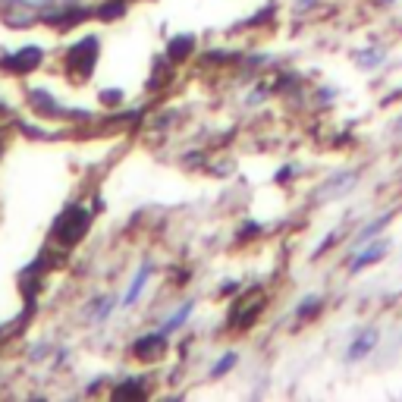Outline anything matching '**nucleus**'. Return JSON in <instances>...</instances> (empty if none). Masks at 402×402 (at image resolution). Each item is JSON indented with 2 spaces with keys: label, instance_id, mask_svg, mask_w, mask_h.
I'll return each instance as SVG.
<instances>
[{
  "label": "nucleus",
  "instance_id": "16",
  "mask_svg": "<svg viewBox=\"0 0 402 402\" xmlns=\"http://www.w3.org/2000/svg\"><path fill=\"white\" fill-rule=\"evenodd\" d=\"M380 60H383V54H371V57H358V63H362V67H374Z\"/></svg>",
  "mask_w": 402,
  "mask_h": 402
},
{
  "label": "nucleus",
  "instance_id": "2",
  "mask_svg": "<svg viewBox=\"0 0 402 402\" xmlns=\"http://www.w3.org/2000/svg\"><path fill=\"white\" fill-rule=\"evenodd\" d=\"M88 224H91L88 211L73 204V208H67L57 220H54V236H57L63 246H75V242L88 233Z\"/></svg>",
  "mask_w": 402,
  "mask_h": 402
},
{
  "label": "nucleus",
  "instance_id": "14",
  "mask_svg": "<svg viewBox=\"0 0 402 402\" xmlns=\"http://www.w3.org/2000/svg\"><path fill=\"white\" fill-rule=\"evenodd\" d=\"M387 220H390V214H383V217H380V220H374V224L368 226V230L362 233V236H358V239H371L374 233H380V230H383V224H387Z\"/></svg>",
  "mask_w": 402,
  "mask_h": 402
},
{
  "label": "nucleus",
  "instance_id": "5",
  "mask_svg": "<svg viewBox=\"0 0 402 402\" xmlns=\"http://www.w3.org/2000/svg\"><path fill=\"white\" fill-rule=\"evenodd\" d=\"M377 340H380V333H377V330H365V333H362V336L355 340V343L349 346V358H352V362H358V358H365L368 352H371L374 346H377Z\"/></svg>",
  "mask_w": 402,
  "mask_h": 402
},
{
  "label": "nucleus",
  "instance_id": "1",
  "mask_svg": "<svg viewBox=\"0 0 402 402\" xmlns=\"http://www.w3.org/2000/svg\"><path fill=\"white\" fill-rule=\"evenodd\" d=\"M95 63H97V38L95 35L82 38L79 45L69 47V54H67V73L73 75L75 82H85V79L91 75V69H95Z\"/></svg>",
  "mask_w": 402,
  "mask_h": 402
},
{
  "label": "nucleus",
  "instance_id": "8",
  "mask_svg": "<svg viewBox=\"0 0 402 402\" xmlns=\"http://www.w3.org/2000/svg\"><path fill=\"white\" fill-rule=\"evenodd\" d=\"M148 274H151V264H142V270H139V274H135L132 286H129L126 298H123V305H132L135 298H139V292H142V286H145V280H148Z\"/></svg>",
  "mask_w": 402,
  "mask_h": 402
},
{
  "label": "nucleus",
  "instance_id": "11",
  "mask_svg": "<svg viewBox=\"0 0 402 402\" xmlns=\"http://www.w3.org/2000/svg\"><path fill=\"white\" fill-rule=\"evenodd\" d=\"M189 314H192V302H186V305H182L176 314H173L170 320H167V324H164V333H173V330H176V327H182V324H186V318H189Z\"/></svg>",
  "mask_w": 402,
  "mask_h": 402
},
{
  "label": "nucleus",
  "instance_id": "13",
  "mask_svg": "<svg viewBox=\"0 0 402 402\" xmlns=\"http://www.w3.org/2000/svg\"><path fill=\"white\" fill-rule=\"evenodd\" d=\"M113 396H145V390L135 383V380H129V383H119L117 390H113Z\"/></svg>",
  "mask_w": 402,
  "mask_h": 402
},
{
  "label": "nucleus",
  "instance_id": "17",
  "mask_svg": "<svg viewBox=\"0 0 402 402\" xmlns=\"http://www.w3.org/2000/svg\"><path fill=\"white\" fill-rule=\"evenodd\" d=\"M119 97H123L119 91H104V95H101V101H104V104H117Z\"/></svg>",
  "mask_w": 402,
  "mask_h": 402
},
{
  "label": "nucleus",
  "instance_id": "4",
  "mask_svg": "<svg viewBox=\"0 0 402 402\" xmlns=\"http://www.w3.org/2000/svg\"><path fill=\"white\" fill-rule=\"evenodd\" d=\"M167 352V333L161 330V333H148L142 336V340H135L132 343V355L142 358V362H157V358Z\"/></svg>",
  "mask_w": 402,
  "mask_h": 402
},
{
  "label": "nucleus",
  "instance_id": "10",
  "mask_svg": "<svg viewBox=\"0 0 402 402\" xmlns=\"http://www.w3.org/2000/svg\"><path fill=\"white\" fill-rule=\"evenodd\" d=\"M192 45H195V38H192V35H179V38H173V41H170V57L182 60L189 51H192Z\"/></svg>",
  "mask_w": 402,
  "mask_h": 402
},
{
  "label": "nucleus",
  "instance_id": "18",
  "mask_svg": "<svg viewBox=\"0 0 402 402\" xmlns=\"http://www.w3.org/2000/svg\"><path fill=\"white\" fill-rule=\"evenodd\" d=\"M0 113H7V107H3V104H0Z\"/></svg>",
  "mask_w": 402,
  "mask_h": 402
},
{
  "label": "nucleus",
  "instance_id": "9",
  "mask_svg": "<svg viewBox=\"0 0 402 402\" xmlns=\"http://www.w3.org/2000/svg\"><path fill=\"white\" fill-rule=\"evenodd\" d=\"M79 19H85L82 10H69V13H60V16H47V23H51L54 29H69V25L79 23Z\"/></svg>",
  "mask_w": 402,
  "mask_h": 402
},
{
  "label": "nucleus",
  "instance_id": "6",
  "mask_svg": "<svg viewBox=\"0 0 402 402\" xmlns=\"http://www.w3.org/2000/svg\"><path fill=\"white\" fill-rule=\"evenodd\" d=\"M383 252H387V246L383 242H374V246H368L362 255H355V261H352V270H362L368 268V264H374V261L383 258Z\"/></svg>",
  "mask_w": 402,
  "mask_h": 402
},
{
  "label": "nucleus",
  "instance_id": "15",
  "mask_svg": "<svg viewBox=\"0 0 402 402\" xmlns=\"http://www.w3.org/2000/svg\"><path fill=\"white\" fill-rule=\"evenodd\" d=\"M123 0H117V3H107V7H101V16H104V19H110V16H119L123 13Z\"/></svg>",
  "mask_w": 402,
  "mask_h": 402
},
{
  "label": "nucleus",
  "instance_id": "3",
  "mask_svg": "<svg viewBox=\"0 0 402 402\" xmlns=\"http://www.w3.org/2000/svg\"><path fill=\"white\" fill-rule=\"evenodd\" d=\"M41 60H45V51L35 47V45H29V47H19V51L7 54V57L0 60V67L10 69V73H16V75H25V73H32V69L41 67Z\"/></svg>",
  "mask_w": 402,
  "mask_h": 402
},
{
  "label": "nucleus",
  "instance_id": "7",
  "mask_svg": "<svg viewBox=\"0 0 402 402\" xmlns=\"http://www.w3.org/2000/svg\"><path fill=\"white\" fill-rule=\"evenodd\" d=\"M32 107H35V110H41V113H47V117H57L60 113V107L54 104V97L47 95V91H32Z\"/></svg>",
  "mask_w": 402,
  "mask_h": 402
},
{
  "label": "nucleus",
  "instance_id": "12",
  "mask_svg": "<svg viewBox=\"0 0 402 402\" xmlns=\"http://www.w3.org/2000/svg\"><path fill=\"white\" fill-rule=\"evenodd\" d=\"M233 365H236V352H226V355L220 358V362H217L214 368H211V377H224V374L230 371Z\"/></svg>",
  "mask_w": 402,
  "mask_h": 402
}]
</instances>
